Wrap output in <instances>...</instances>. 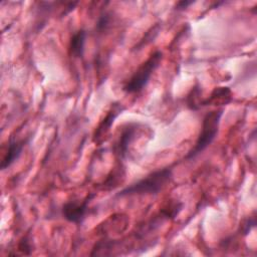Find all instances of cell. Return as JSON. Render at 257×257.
Instances as JSON below:
<instances>
[{
  "mask_svg": "<svg viewBox=\"0 0 257 257\" xmlns=\"http://www.w3.org/2000/svg\"><path fill=\"white\" fill-rule=\"evenodd\" d=\"M139 126L140 123L136 121L126 122L123 125H121L119 136L112 146L113 155L117 160L123 161L126 159L128 155L130 146L132 145L138 134Z\"/></svg>",
  "mask_w": 257,
  "mask_h": 257,
  "instance_id": "5",
  "label": "cell"
},
{
  "mask_svg": "<svg viewBox=\"0 0 257 257\" xmlns=\"http://www.w3.org/2000/svg\"><path fill=\"white\" fill-rule=\"evenodd\" d=\"M94 197V193H89L81 201L71 200L65 202L60 209V214L62 218L69 223L81 225L89 211V203Z\"/></svg>",
  "mask_w": 257,
  "mask_h": 257,
  "instance_id": "4",
  "label": "cell"
},
{
  "mask_svg": "<svg viewBox=\"0 0 257 257\" xmlns=\"http://www.w3.org/2000/svg\"><path fill=\"white\" fill-rule=\"evenodd\" d=\"M202 88L198 81L192 86L186 96V105L192 111H198L202 108L203 98L201 97Z\"/></svg>",
  "mask_w": 257,
  "mask_h": 257,
  "instance_id": "10",
  "label": "cell"
},
{
  "mask_svg": "<svg viewBox=\"0 0 257 257\" xmlns=\"http://www.w3.org/2000/svg\"><path fill=\"white\" fill-rule=\"evenodd\" d=\"M161 27L162 25L160 23H156L154 26H152L143 36V38H141V40L133 47V51H139L141 50L144 46L150 44L151 42H153L157 36L159 35V32L161 31Z\"/></svg>",
  "mask_w": 257,
  "mask_h": 257,
  "instance_id": "11",
  "label": "cell"
},
{
  "mask_svg": "<svg viewBox=\"0 0 257 257\" xmlns=\"http://www.w3.org/2000/svg\"><path fill=\"white\" fill-rule=\"evenodd\" d=\"M223 113L224 108L221 107L214 110H210L204 115L202 119L201 131L198 135L196 143L194 147L185 156V160H194L212 145V143L215 141L219 133V126Z\"/></svg>",
  "mask_w": 257,
  "mask_h": 257,
  "instance_id": "2",
  "label": "cell"
},
{
  "mask_svg": "<svg viewBox=\"0 0 257 257\" xmlns=\"http://www.w3.org/2000/svg\"><path fill=\"white\" fill-rule=\"evenodd\" d=\"M78 5V1L75 2H66L64 3V8L62 10V12L60 13V17H64L67 14H69L71 11L74 10V8Z\"/></svg>",
  "mask_w": 257,
  "mask_h": 257,
  "instance_id": "16",
  "label": "cell"
},
{
  "mask_svg": "<svg viewBox=\"0 0 257 257\" xmlns=\"http://www.w3.org/2000/svg\"><path fill=\"white\" fill-rule=\"evenodd\" d=\"M196 1H192V0H182V1H178L175 6H174V10L177 12H182L187 10L191 5L195 4Z\"/></svg>",
  "mask_w": 257,
  "mask_h": 257,
  "instance_id": "15",
  "label": "cell"
},
{
  "mask_svg": "<svg viewBox=\"0 0 257 257\" xmlns=\"http://www.w3.org/2000/svg\"><path fill=\"white\" fill-rule=\"evenodd\" d=\"M223 4H225V2L224 1H221V2H215L212 6H211V8H218V7H220L221 5H223Z\"/></svg>",
  "mask_w": 257,
  "mask_h": 257,
  "instance_id": "17",
  "label": "cell"
},
{
  "mask_svg": "<svg viewBox=\"0 0 257 257\" xmlns=\"http://www.w3.org/2000/svg\"><path fill=\"white\" fill-rule=\"evenodd\" d=\"M232 100V91L228 86L215 87L209 97L204 98L202 102V107L208 105H226Z\"/></svg>",
  "mask_w": 257,
  "mask_h": 257,
  "instance_id": "9",
  "label": "cell"
},
{
  "mask_svg": "<svg viewBox=\"0 0 257 257\" xmlns=\"http://www.w3.org/2000/svg\"><path fill=\"white\" fill-rule=\"evenodd\" d=\"M256 226V217L255 216H250L248 217L241 225L240 227V231H241V234L243 236H247L251 230Z\"/></svg>",
  "mask_w": 257,
  "mask_h": 257,
  "instance_id": "14",
  "label": "cell"
},
{
  "mask_svg": "<svg viewBox=\"0 0 257 257\" xmlns=\"http://www.w3.org/2000/svg\"><path fill=\"white\" fill-rule=\"evenodd\" d=\"M87 38V31L83 28L77 29L73 32L69 39L68 52L69 55L76 59H82L85 50V43Z\"/></svg>",
  "mask_w": 257,
  "mask_h": 257,
  "instance_id": "8",
  "label": "cell"
},
{
  "mask_svg": "<svg viewBox=\"0 0 257 257\" xmlns=\"http://www.w3.org/2000/svg\"><path fill=\"white\" fill-rule=\"evenodd\" d=\"M124 109V106H122L119 103H113L110 107V109L107 111L106 115L101 119V121L96 126L94 134H93V142L98 143L103 136L106 135V133L109 131L111 124L113 123L114 119L118 116L119 113Z\"/></svg>",
  "mask_w": 257,
  "mask_h": 257,
  "instance_id": "7",
  "label": "cell"
},
{
  "mask_svg": "<svg viewBox=\"0 0 257 257\" xmlns=\"http://www.w3.org/2000/svg\"><path fill=\"white\" fill-rule=\"evenodd\" d=\"M172 179L173 169L171 167L160 168L137 182L124 187L115 194V197L123 198L136 195H157L172 181Z\"/></svg>",
  "mask_w": 257,
  "mask_h": 257,
  "instance_id": "1",
  "label": "cell"
},
{
  "mask_svg": "<svg viewBox=\"0 0 257 257\" xmlns=\"http://www.w3.org/2000/svg\"><path fill=\"white\" fill-rule=\"evenodd\" d=\"M163 51H154L149 58L144 61L138 69L133 73L130 79L123 84L122 91L127 94H135L141 92L149 83L153 73L160 66L163 59Z\"/></svg>",
  "mask_w": 257,
  "mask_h": 257,
  "instance_id": "3",
  "label": "cell"
},
{
  "mask_svg": "<svg viewBox=\"0 0 257 257\" xmlns=\"http://www.w3.org/2000/svg\"><path fill=\"white\" fill-rule=\"evenodd\" d=\"M31 137H25L22 139H16L14 136H11L8 141L7 150L2 159L0 168L2 171L9 169L22 155V152L26 145L29 143Z\"/></svg>",
  "mask_w": 257,
  "mask_h": 257,
  "instance_id": "6",
  "label": "cell"
},
{
  "mask_svg": "<svg viewBox=\"0 0 257 257\" xmlns=\"http://www.w3.org/2000/svg\"><path fill=\"white\" fill-rule=\"evenodd\" d=\"M110 21H111L110 14L106 11H101L95 23V31L97 33H102L109 27Z\"/></svg>",
  "mask_w": 257,
  "mask_h": 257,
  "instance_id": "12",
  "label": "cell"
},
{
  "mask_svg": "<svg viewBox=\"0 0 257 257\" xmlns=\"http://www.w3.org/2000/svg\"><path fill=\"white\" fill-rule=\"evenodd\" d=\"M17 249L20 251L21 254L24 255H30L32 253V244H31V239L29 237V235H25L23 236L17 245Z\"/></svg>",
  "mask_w": 257,
  "mask_h": 257,
  "instance_id": "13",
  "label": "cell"
}]
</instances>
